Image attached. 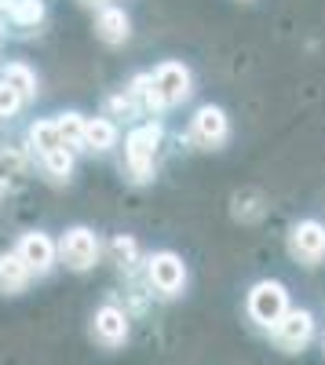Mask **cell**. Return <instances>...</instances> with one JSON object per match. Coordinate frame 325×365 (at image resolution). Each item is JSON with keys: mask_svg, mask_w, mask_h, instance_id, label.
<instances>
[{"mask_svg": "<svg viewBox=\"0 0 325 365\" xmlns=\"http://www.w3.org/2000/svg\"><path fill=\"white\" fill-rule=\"evenodd\" d=\"M190 96H194V73H190V66H183V63H161L154 73H146L139 96H135V106L143 113L158 117V113H165L172 106L187 103Z\"/></svg>", "mask_w": 325, "mask_h": 365, "instance_id": "6da1fadb", "label": "cell"}, {"mask_svg": "<svg viewBox=\"0 0 325 365\" xmlns=\"http://www.w3.org/2000/svg\"><path fill=\"white\" fill-rule=\"evenodd\" d=\"M289 307H292L289 289H285V282H278V278H263V282H256V285L245 292V314H249V322H252L259 332H271Z\"/></svg>", "mask_w": 325, "mask_h": 365, "instance_id": "7a4b0ae2", "label": "cell"}, {"mask_svg": "<svg viewBox=\"0 0 325 365\" xmlns=\"http://www.w3.org/2000/svg\"><path fill=\"white\" fill-rule=\"evenodd\" d=\"M161 139H165V128L158 125V120H146V125L128 132V139H125V165H128V175L135 182H146L154 175Z\"/></svg>", "mask_w": 325, "mask_h": 365, "instance_id": "3957f363", "label": "cell"}, {"mask_svg": "<svg viewBox=\"0 0 325 365\" xmlns=\"http://www.w3.org/2000/svg\"><path fill=\"white\" fill-rule=\"evenodd\" d=\"M187 282H190V270H187L180 252L161 249V252H154L150 259H146V285H150L154 296L180 299L187 292Z\"/></svg>", "mask_w": 325, "mask_h": 365, "instance_id": "277c9868", "label": "cell"}, {"mask_svg": "<svg viewBox=\"0 0 325 365\" xmlns=\"http://www.w3.org/2000/svg\"><path fill=\"white\" fill-rule=\"evenodd\" d=\"M267 336H271V344L282 354H304L318 340V318L307 307H289L282 314V322L267 332Z\"/></svg>", "mask_w": 325, "mask_h": 365, "instance_id": "5b68a950", "label": "cell"}, {"mask_svg": "<svg viewBox=\"0 0 325 365\" xmlns=\"http://www.w3.org/2000/svg\"><path fill=\"white\" fill-rule=\"evenodd\" d=\"M55 245H58V263H63L66 270H73V274L92 270L99 263V252H103V245H99V237H96L92 227H70L63 237L55 241Z\"/></svg>", "mask_w": 325, "mask_h": 365, "instance_id": "8992f818", "label": "cell"}, {"mask_svg": "<svg viewBox=\"0 0 325 365\" xmlns=\"http://www.w3.org/2000/svg\"><path fill=\"white\" fill-rule=\"evenodd\" d=\"M132 336V318L125 307H117V303H103V307L92 314V340L106 351H117L125 347Z\"/></svg>", "mask_w": 325, "mask_h": 365, "instance_id": "52a82bcc", "label": "cell"}, {"mask_svg": "<svg viewBox=\"0 0 325 365\" xmlns=\"http://www.w3.org/2000/svg\"><path fill=\"white\" fill-rule=\"evenodd\" d=\"M289 256L300 267H318L325 259V223L300 220L289 230Z\"/></svg>", "mask_w": 325, "mask_h": 365, "instance_id": "ba28073f", "label": "cell"}, {"mask_svg": "<svg viewBox=\"0 0 325 365\" xmlns=\"http://www.w3.org/2000/svg\"><path fill=\"white\" fill-rule=\"evenodd\" d=\"M19 259L29 267V274H37V278H44V274H51V267L58 263V245H55V237L44 234V230H29L19 237V245H15Z\"/></svg>", "mask_w": 325, "mask_h": 365, "instance_id": "9c48e42d", "label": "cell"}, {"mask_svg": "<svg viewBox=\"0 0 325 365\" xmlns=\"http://www.w3.org/2000/svg\"><path fill=\"white\" fill-rule=\"evenodd\" d=\"M190 139L201 146V150H220L227 139H230V120L220 106H201L194 117H190Z\"/></svg>", "mask_w": 325, "mask_h": 365, "instance_id": "30bf717a", "label": "cell"}, {"mask_svg": "<svg viewBox=\"0 0 325 365\" xmlns=\"http://www.w3.org/2000/svg\"><path fill=\"white\" fill-rule=\"evenodd\" d=\"M96 34H99V41H106V44L117 48V44H125L132 37V19L125 15V8L103 4L99 15H96Z\"/></svg>", "mask_w": 325, "mask_h": 365, "instance_id": "8fae6325", "label": "cell"}, {"mask_svg": "<svg viewBox=\"0 0 325 365\" xmlns=\"http://www.w3.org/2000/svg\"><path fill=\"white\" fill-rule=\"evenodd\" d=\"M29 282H33V274L19 259V252H0V292L19 296V292H26Z\"/></svg>", "mask_w": 325, "mask_h": 365, "instance_id": "7c38bea8", "label": "cell"}, {"mask_svg": "<svg viewBox=\"0 0 325 365\" xmlns=\"http://www.w3.org/2000/svg\"><path fill=\"white\" fill-rule=\"evenodd\" d=\"M117 146V125L110 117H88L84 125V150H92V154H110Z\"/></svg>", "mask_w": 325, "mask_h": 365, "instance_id": "4fadbf2b", "label": "cell"}, {"mask_svg": "<svg viewBox=\"0 0 325 365\" xmlns=\"http://www.w3.org/2000/svg\"><path fill=\"white\" fill-rule=\"evenodd\" d=\"M0 81L11 84V88L19 91V96H22V103L37 99V73L29 70L26 63H8L4 70H0Z\"/></svg>", "mask_w": 325, "mask_h": 365, "instance_id": "5bb4252c", "label": "cell"}, {"mask_svg": "<svg viewBox=\"0 0 325 365\" xmlns=\"http://www.w3.org/2000/svg\"><path fill=\"white\" fill-rule=\"evenodd\" d=\"M84 125H88V117L70 110V113H58L55 117V128H58V139H63V146L70 150H84Z\"/></svg>", "mask_w": 325, "mask_h": 365, "instance_id": "9a60e30c", "label": "cell"}, {"mask_svg": "<svg viewBox=\"0 0 325 365\" xmlns=\"http://www.w3.org/2000/svg\"><path fill=\"white\" fill-rule=\"evenodd\" d=\"M8 19L19 29H33L44 22V0H8Z\"/></svg>", "mask_w": 325, "mask_h": 365, "instance_id": "2e32d148", "label": "cell"}, {"mask_svg": "<svg viewBox=\"0 0 325 365\" xmlns=\"http://www.w3.org/2000/svg\"><path fill=\"white\" fill-rule=\"evenodd\" d=\"M26 143L33 146L41 158L48 154V150L63 146V139H58V128H55V120H33V125H29V132H26Z\"/></svg>", "mask_w": 325, "mask_h": 365, "instance_id": "e0dca14e", "label": "cell"}, {"mask_svg": "<svg viewBox=\"0 0 325 365\" xmlns=\"http://www.w3.org/2000/svg\"><path fill=\"white\" fill-rule=\"evenodd\" d=\"M41 161H44V172H48L55 182H63V179H70V172H73V150H70V146H55V150H48Z\"/></svg>", "mask_w": 325, "mask_h": 365, "instance_id": "ac0fdd59", "label": "cell"}, {"mask_svg": "<svg viewBox=\"0 0 325 365\" xmlns=\"http://www.w3.org/2000/svg\"><path fill=\"white\" fill-rule=\"evenodd\" d=\"M22 110V96L11 88V84H4L0 81V120H8V117H15Z\"/></svg>", "mask_w": 325, "mask_h": 365, "instance_id": "d6986e66", "label": "cell"}, {"mask_svg": "<svg viewBox=\"0 0 325 365\" xmlns=\"http://www.w3.org/2000/svg\"><path fill=\"white\" fill-rule=\"evenodd\" d=\"M113 256H117V259H121V263L128 267V263H135V256H139V245H135V241H132L128 234H121V237H113Z\"/></svg>", "mask_w": 325, "mask_h": 365, "instance_id": "ffe728a7", "label": "cell"}, {"mask_svg": "<svg viewBox=\"0 0 325 365\" xmlns=\"http://www.w3.org/2000/svg\"><path fill=\"white\" fill-rule=\"evenodd\" d=\"M84 4H92V8H103V4H106V0H84Z\"/></svg>", "mask_w": 325, "mask_h": 365, "instance_id": "44dd1931", "label": "cell"}, {"mask_svg": "<svg viewBox=\"0 0 325 365\" xmlns=\"http://www.w3.org/2000/svg\"><path fill=\"white\" fill-rule=\"evenodd\" d=\"M321 358H325V332H321Z\"/></svg>", "mask_w": 325, "mask_h": 365, "instance_id": "7402d4cb", "label": "cell"}, {"mask_svg": "<svg viewBox=\"0 0 325 365\" xmlns=\"http://www.w3.org/2000/svg\"><path fill=\"white\" fill-rule=\"evenodd\" d=\"M0 8H8V0H0Z\"/></svg>", "mask_w": 325, "mask_h": 365, "instance_id": "603a6c76", "label": "cell"}]
</instances>
